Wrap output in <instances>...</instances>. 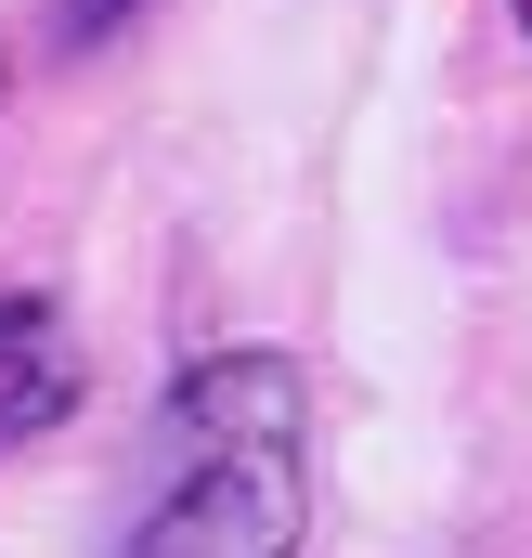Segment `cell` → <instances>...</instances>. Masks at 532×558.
I'll list each match as a JSON object with an SVG mask.
<instances>
[{
	"label": "cell",
	"mask_w": 532,
	"mask_h": 558,
	"mask_svg": "<svg viewBox=\"0 0 532 558\" xmlns=\"http://www.w3.org/2000/svg\"><path fill=\"white\" fill-rule=\"evenodd\" d=\"M105 13H118V0H78V26H105Z\"/></svg>",
	"instance_id": "3"
},
{
	"label": "cell",
	"mask_w": 532,
	"mask_h": 558,
	"mask_svg": "<svg viewBox=\"0 0 532 558\" xmlns=\"http://www.w3.org/2000/svg\"><path fill=\"white\" fill-rule=\"evenodd\" d=\"M520 26H532V0H520Z\"/></svg>",
	"instance_id": "4"
},
{
	"label": "cell",
	"mask_w": 532,
	"mask_h": 558,
	"mask_svg": "<svg viewBox=\"0 0 532 558\" xmlns=\"http://www.w3.org/2000/svg\"><path fill=\"white\" fill-rule=\"evenodd\" d=\"M169 428H182V494L143 520L131 558H286V520H299L286 377L273 364H208Z\"/></svg>",
	"instance_id": "1"
},
{
	"label": "cell",
	"mask_w": 532,
	"mask_h": 558,
	"mask_svg": "<svg viewBox=\"0 0 532 558\" xmlns=\"http://www.w3.org/2000/svg\"><path fill=\"white\" fill-rule=\"evenodd\" d=\"M65 403H78V351H65V325H52V299L0 286V454L39 441Z\"/></svg>",
	"instance_id": "2"
}]
</instances>
